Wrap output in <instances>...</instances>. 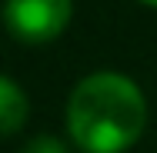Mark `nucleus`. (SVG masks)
<instances>
[{
	"label": "nucleus",
	"instance_id": "nucleus-1",
	"mask_svg": "<svg viewBox=\"0 0 157 153\" xmlns=\"http://www.w3.org/2000/svg\"><path fill=\"white\" fill-rule=\"evenodd\" d=\"M147 123V103L134 80L121 73L84 77L67 103L70 140L84 153H124L130 150Z\"/></svg>",
	"mask_w": 157,
	"mask_h": 153
},
{
	"label": "nucleus",
	"instance_id": "nucleus-2",
	"mask_svg": "<svg viewBox=\"0 0 157 153\" xmlns=\"http://www.w3.org/2000/svg\"><path fill=\"white\" fill-rule=\"evenodd\" d=\"M70 0H7L3 20L20 43H47L70 24Z\"/></svg>",
	"mask_w": 157,
	"mask_h": 153
},
{
	"label": "nucleus",
	"instance_id": "nucleus-3",
	"mask_svg": "<svg viewBox=\"0 0 157 153\" xmlns=\"http://www.w3.org/2000/svg\"><path fill=\"white\" fill-rule=\"evenodd\" d=\"M0 120H3V133H17L20 123L27 120V97L20 93V87L7 77L0 80Z\"/></svg>",
	"mask_w": 157,
	"mask_h": 153
},
{
	"label": "nucleus",
	"instance_id": "nucleus-4",
	"mask_svg": "<svg viewBox=\"0 0 157 153\" xmlns=\"http://www.w3.org/2000/svg\"><path fill=\"white\" fill-rule=\"evenodd\" d=\"M20 153H67V147H63L57 137H33Z\"/></svg>",
	"mask_w": 157,
	"mask_h": 153
},
{
	"label": "nucleus",
	"instance_id": "nucleus-5",
	"mask_svg": "<svg viewBox=\"0 0 157 153\" xmlns=\"http://www.w3.org/2000/svg\"><path fill=\"white\" fill-rule=\"evenodd\" d=\"M140 3H147V7H157V0H140Z\"/></svg>",
	"mask_w": 157,
	"mask_h": 153
}]
</instances>
